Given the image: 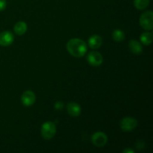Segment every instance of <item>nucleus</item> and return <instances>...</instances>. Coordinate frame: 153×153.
Returning <instances> with one entry per match:
<instances>
[{
  "label": "nucleus",
  "instance_id": "nucleus-10",
  "mask_svg": "<svg viewBox=\"0 0 153 153\" xmlns=\"http://www.w3.org/2000/svg\"><path fill=\"white\" fill-rule=\"evenodd\" d=\"M128 49L134 55H140L143 52L141 43L136 40H131L128 43Z\"/></svg>",
  "mask_w": 153,
  "mask_h": 153
},
{
  "label": "nucleus",
  "instance_id": "nucleus-13",
  "mask_svg": "<svg viewBox=\"0 0 153 153\" xmlns=\"http://www.w3.org/2000/svg\"><path fill=\"white\" fill-rule=\"evenodd\" d=\"M140 41L143 45L149 46L152 42V34L151 32H144L140 35Z\"/></svg>",
  "mask_w": 153,
  "mask_h": 153
},
{
  "label": "nucleus",
  "instance_id": "nucleus-7",
  "mask_svg": "<svg viewBox=\"0 0 153 153\" xmlns=\"http://www.w3.org/2000/svg\"><path fill=\"white\" fill-rule=\"evenodd\" d=\"M35 94L31 91H26L21 96V101L25 106H31L35 102Z\"/></svg>",
  "mask_w": 153,
  "mask_h": 153
},
{
  "label": "nucleus",
  "instance_id": "nucleus-16",
  "mask_svg": "<svg viewBox=\"0 0 153 153\" xmlns=\"http://www.w3.org/2000/svg\"><path fill=\"white\" fill-rule=\"evenodd\" d=\"M135 146H136V147H137V149H139V150H141V149H143V148L145 147V143H144V142L141 141V140H139V141H137V143H136Z\"/></svg>",
  "mask_w": 153,
  "mask_h": 153
},
{
  "label": "nucleus",
  "instance_id": "nucleus-15",
  "mask_svg": "<svg viewBox=\"0 0 153 153\" xmlns=\"http://www.w3.org/2000/svg\"><path fill=\"white\" fill-rule=\"evenodd\" d=\"M150 0H134V4L138 10H144L149 6Z\"/></svg>",
  "mask_w": 153,
  "mask_h": 153
},
{
  "label": "nucleus",
  "instance_id": "nucleus-14",
  "mask_svg": "<svg viewBox=\"0 0 153 153\" xmlns=\"http://www.w3.org/2000/svg\"><path fill=\"white\" fill-rule=\"evenodd\" d=\"M112 37L116 42H121L125 39V34L122 30L116 29L112 33Z\"/></svg>",
  "mask_w": 153,
  "mask_h": 153
},
{
  "label": "nucleus",
  "instance_id": "nucleus-18",
  "mask_svg": "<svg viewBox=\"0 0 153 153\" xmlns=\"http://www.w3.org/2000/svg\"><path fill=\"white\" fill-rule=\"evenodd\" d=\"M7 5V3H6V0H0V11L4 10Z\"/></svg>",
  "mask_w": 153,
  "mask_h": 153
},
{
  "label": "nucleus",
  "instance_id": "nucleus-8",
  "mask_svg": "<svg viewBox=\"0 0 153 153\" xmlns=\"http://www.w3.org/2000/svg\"><path fill=\"white\" fill-rule=\"evenodd\" d=\"M13 34L10 31H4L0 33V45L2 46H8L13 43Z\"/></svg>",
  "mask_w": 153,
  "mask_h": 153
},
{
  "label": "nucleus",
  "instance_id": "nucleus-4",
  "mask_svg": "<svg viewBox=\"0 0 153 153\" xmlns=\"http://www.w3.org/2000/svg\"><path fill=\"white\" fill-rule=\"evenodd\" d=\"M120 126L123 131H131L137 126V121L134 118L126 117L121 120Z\"/></svg>",
  "mask_w": 153,
  "mask_h": 153
},
{
  "label": "nucleus",
  "instance_id": "nucleus-2",
  "mask_svg": "<svg viewBox=\"0 0 153 153\" xmlns=\"http://www.w3.org/2000/svg\"><path fill=\"white\" fill-rule=\"evenodd\" d=\"M56 133V126L52 122H46L41 126L42 137L46 140H50Z\"/></svg>",
  "mask_w": 153,
  "mask_h": 153
},
{
  "label": "nucleus",
  "instance_id": "nucleus-5",
  "mask_svg": "<svg viewBox=\"0 0 153 153\" xmlns=\"http://www.w3.org/2000/svg\"><path fill=\"white\" fill-rule=\"evenodd\" d=\"M91 141L97 147H103L108 142V137L102 131L95 132L91 137Z\"/></svg>",
  "mask_w": 153,
  "mask_h": 153
},
{
  "label": "nucleus",
  "instance_id": "nucleus-9",
  "mask_svg": "<svg viewBox=\"0 0 153 153\" xmlns=\"http://www.w3.org/2000/svg\"><path fill=\"white\" fill-rule=\"evenodd\" d=\"M67 110L69 114L71 115L72 117L79 116L81 114V111H82L81 106L78 103L74 102H70L67 104Z\"/></svg>",
  "mask_w": 153,
  "mask_h": 153
},
{
  "label": "nucleus",
  "instance_id": "nucleus-6",
  "mask_svg": "<svg viewBox=\"0 0 153 153\" xmlns=\"http://www.w3.org/2000/svg\"><path fill=\"white\" fill-rule=\"evenodd\" d=\"M87 60L91 66L98 67L102 64L103 58L100 52L94 51V52H91L88 54Z\"/></svg>",
  "mask_w": 153,
  "mask_h": 153
},
{
  "label": "nucleus",
  "instance_id": "nucleus-1",
  "mask_svg": "<svg viewBox=\"0 0 153 153\" xmlns=\"http://www.w3.org/2000/svg\"><path fill=\"white\" fill-rule=\"evenodd\" d=\"M67 49L69 53L76 58H82L88 50L87 43L79 38H73L68 41Z\"/></svg>",
  "mask_w": 153,
  "mask_h": 153
},
{
  "label": "nucleus",
  "instance_id": "nucleus-17",
  "mask_svg": "<svg viewBox=\"0 0 153 153\" xmlns=\"http://www.w3.org/2000/svg\"><path fill=\"white\" fill-rule=\"evenodd\" d=\"M63 107H64V104H63V102H61L60 101H58L55 102V108L56 109V110H61V109L63 108Z\"/></svg>",
  "mask_w": 153,
  "mask_h": 153
},
{
  "label": "nucleus",
  "instance_id": "nucleus-19",
  "mask_svg": "<svg viewBox=\"0 0 153 153\" xmlns=\"http://www.w3.org/2000/svg\"><path fill=\"white\" fill-rule=\"evenodd\" d=\"M123 152L124 153H134V150L131 149H129V148H127V149H124L123 151Z\"/></svg>",
  "mask_w": 153,
  "mask_h": 153
},
{
  "label": "nucleus",
  "instance_id": "nucleus-3",
  "mask_svg": "<svg viewBox=\"0 0 153 153\" xmlns=\"http://www.w3.org/2000/svg\"><path fill=\"white\" fill-rule=\"evenodd\" d=\"M140 25L143 29L150 31L153 28V13L151 10L144 12L140 17Z\"/></svg>",
  "mask_w": 153,
  "mask_h": 153
},
{
  "label": "nucleus",
  "instance_id": "nucleus-12",
  "mask_svg": "<svg viewBox=\"0 0 153 153\" xmlns=\"http://www.w3.org/2000/svg\"><path fill=\"white\" fill-rule=\"evenodd\" d=\"M27 24L23 21H19L14 25V31L17 35H22L27 31Z\"/></svg>",
  "mask_w": 153,
  "mask_h": 153
},
{
  "label": "nucleus",
  "instance_id": "nucleus-11",
  "mask_svg": "<svg viewBox=\"0 0 153 153\" xmlns=\"http://www.w3.org/2000/svg\"><path fill=\"white\" fill-rule=\"evenodd\" d=\"M102 43V39L100 36L97 35V34H94L92 35L88 40V46L91 48V49H97L101 46Z\"/></svg>",
  "mask_w": 153,
  "mask_h": 153
}]
</instances>
